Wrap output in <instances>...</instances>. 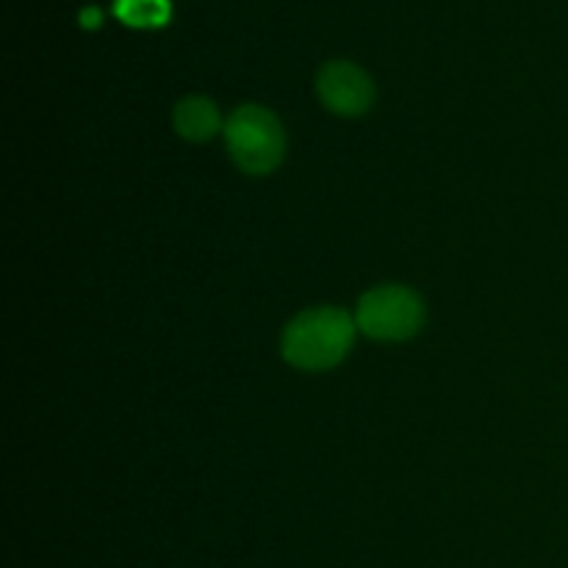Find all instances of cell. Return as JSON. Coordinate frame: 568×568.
<instances>
[{"label":"cell","instance_id":"cell-1","mask_svg":"<svg viewBox=\"0 0 568 568\" xmlns=\"http://www.w3.org/2000/svg\"><path fill=\"white\" fill-rule=\"evenodd\" d=\"M355 322L342 308H314L294 316L283 333V358L305 372L336 366L349 353Z\"/></svg>","mask_w":568,"mask_h":568},{"label":"cell","instance_id":"cell-4","mask_svg":"<svg viewBox=\"0 0 568 568\" xmlns=\"http://www.w3.org/2000/svg\"><path fill=\"white\" fill-rule=\"evenodd\" d=\"M316 89H320L322 103L344 116L364 114L375 100V87H372L369 75L349 61H331L322 67Z\"/></svg>","mask_w":568,"mask_h":568},{"label":"cell","instance_id":"cell-7","mask_svg":"<svg viewBox=\"0 0 568 568\" xmlns=\"http://www.w3.org/2000/svg\"><path fill=\"white\" fill-rule=\"evenodd\" d=\"M81 22L87 28H98L100 26V9H94V6H87V9L81 11Z\"/></svg>","mask_w":568,"mask_h":568},{"label":"cell","instance_id":"cell-5","mask_svg":"<svg viewBox=\"0 0 568 568\" xmlns=\"http://www.w3.org/2000/svg\"><path fill=\"white\" fill-rule=\"evenodd\" d=\"M222 116L209 98H186L175 105V131L189 142H205L216 136Z\"/></svg>","mask_w":568,"mask_h":568},{"label":"cell","instance_id":"cell-2","mask_svg":"<svg viewBox=\"0 0 568 568\" xmlns=\"http://www.w3.org/2000/svg\"><path fill=\"white\" fill-rule=\"evenodd\" d=\"M225 142L239 170L247 175H266L286 153L281 120L261 105H242L227 116Z\"/></svg>","mask_w":568,"mask_h":568},{"label":"cell","instance_id":"cell-3","mask_svg":"<svg viewBox=\"0 0 568 568\" xmlns=\"http://www.w3.org/2000/svg\"><path fill=\"white\" fill-rule=\"evenodd\" d=\"M425 322V303L405 286L372 288L358 303V327L377 342H405Z\"/></svg>","mask_w":568,"mask_h":568},{"label":"cell","instance_id":"cell-6","mask_svg":"<svg viewBox=\"0 0 568 568\" xmlns=\"http://www.w3.org/2000/svg\"><path fill=\"white\" fill-rule=\"evenodd\" d=\"M114 14L125 26L159 28L170 20V0H114Z\"/></svg>","mask_w":568,"mask_h":568}]
</instances>
